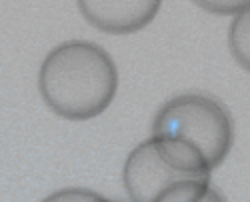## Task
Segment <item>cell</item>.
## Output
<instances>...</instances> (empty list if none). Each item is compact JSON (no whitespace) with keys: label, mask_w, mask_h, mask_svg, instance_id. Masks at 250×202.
Returning <instances> with one entry per match:
<instances>
[{"label":"cell","mask_w":250,"mask_h":202,"mask_svg":"<svg viewBox=\"0 0 250 202\" xmlns=\"http://www.w3.org/2000/svg\"><path fill=\"white\" fill-rule=\"evenodd\" d=\"M198 202H226V200H224V196H222L218 190H214V188L210 186V190H208Z\"/></svg>","instance_id":"obj_7"},{"label":"cell","mask_w":250,"mask_h":202,"mask_svg":"<svg viewBox=\"0 0 250 202\" xmlns=\"http://www.w3.org/2000/svg\"><path fill=\"white\" fill-rule=\"evenodd\" d=\"M152 136L196 152L214 170L234 144V120L220 100L208 94H180L156 112Z\"/></svg>","instance_id":"obj_2"},{"label":"cell","mask_w":250,"mask_h":202,"mask_svg":"<svg viewBox=\"0 0 250 202\" xmlns=\"http://www.w3.org/2000/svg\"><path fill=\"white\" fill-rule=\"evenodd\" d=\"M160 8V2H86L80 0L78 10L88 22L102 32L110 34H130L152 22Z\"/></svg>","instance_id":"obj_4"},{"label":"cell","mask_w":250,"mask_h":202,"mask_svg":"<svg viewBox=\"0 0 250 202\" xmlns=\"http://www.w3.org/2000/svg\"><path fill=\"white\" fill-rule=\"evenodd\" d=\"M42 202H112L90 188H62L46 196Z\"/></svg>","instance_id":"obj_6"},{"label":"cell","mask_w":250,"mask_h":202,"mask_svg":"<svg viewBox=\"0 0 250 202\" xmlns=\"http://www.w3.org/2000/svg\"><path fill=\"white\" fill-rule=\"evenodd\" d=\"M122 180L132 202H198L210 190V174L178 166L154 136L130 150Z\"/></svg>","instance_id":"obj_3"},{"label":"cell","mask_w":250,"mask_h":202,"mask_svg":"<svg viewBox=\"0 0 250 202\" xmlns=\"http://www.w3.org/2000/svg\"><path fill=\"white\" fill-rule=\"evenodd\" d=\"M38 88L56 116L90 120L102 114L114 100L118 70L112 56L98 44L68 40L42 60Z\"/></svg>","instance_id":"obj_1"},{"label":"cell","mask_w":250,"mask_h":202,"mask_svg":"<svg viewBox=\"0 0 250 202\" xmlns=\"http://www.w3.org/2000/svg\"><path fill=\"white\" fill-rule=\"evenodd\" d=\"M230 54L246 72H250V2L240 8L228 30Z\"/></svg>","instance_id":"obj_5"}]
</instances>
